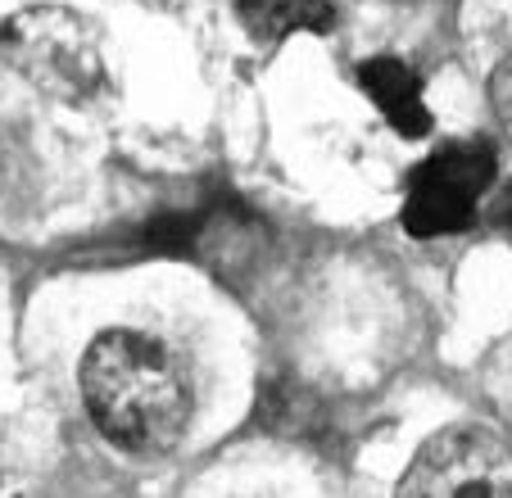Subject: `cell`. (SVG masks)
<instances>
[{
    "label": "cell",
    "instance_id": "cell-1",
    "mask_svg": "<svg viewBox=\"0 0 512 498\" xmlns=\"http://www.w3.org/2000/svg\"><path fill=\"white\" fill-rule=\"evenodd\" d=\"M87 417L114 449L132 458L173 453L191 431V381L173 349L145 331H105L78 367Z\"/></svg>",
    "mask_w": 512,
    "mask_h": 498
},
{
    "label": "cell",
    "instance_id": "cell-2",
    "mask_svg": "<svg viewBox=\"0 0 512 498\" xmlns=\"http://www.w3.org/2000/svg\"><path fill=\"white\" fill-rule=\"evenodd\" d=\"M0 59L64 105H87L109 87L105 32L78 10L64 5H28L0 23Z\"/></svg>",
    "mask_w": 512,
    "mask_h": 498
},
{
    "label": "cell",
    "instance_id": "cell-3",
    "mask_svg": "<svg viewBox=\"0 0 512 498\" xmlns=\"http://www.w3.org/2000/svg\"><path fill=\"white\" fill-rule=\"evenodd\" d=\"M395 498H512V440L481 422L445 426L413 453Z\"/></svg>",
    "mask_w": 512,
    "mask_h": 498
},
{
    "label": "cell",
    "instance_id": "cell-4",
    "mask_svg": "<svg viewBox=\"0 0 512 498\" xmlns=\"http://www.w3.org/2000/svg\"><path fill=\"white\" fill-rule=\"evenodd\" d=\"M499 159L485 141H449L435 154H426L408 177L404 191V227L417 240L458 236L476 222L485 191L494 186Z\"/></svg>",
    "mask_w": 512,
    "mask_h": 498
},
{
    "label": "cell",
    "instance_id": "cell-5",
    "mask_svg": "<svg viewBox=\"0 0 512 498\" xmlns=\"http://www.w3.org/2000/svg\"><path fill=\"white\" fill-rule=\"evenodd\" d=\"M358 82L363 91L372 96V105L381 109L390 127L408 141L431 132V109H426V91H422V77L395 55H377V59H363L358 68Z\"/></svg>",
    "mask_w": 512,
    "mask_h": 498
},
{
    "label": "cell",
    "instance_id": "cell-6",
    "mask_svg": "<svg viewBox=\"0 0 512 498\" xmlns=\"http://www.w3.org/2000/svg\"><path fill=\"white\" fill-rule=\"evenodd\" d=\"M236 14H241L245 32L259 41L331 28V0H236Z\"/></svg>",
    "mask_w": 512,
    "mask_h": 498
},
{
    "label": "cell",
    "instance_id": "cell-7",
    "mask_svg": "<svg viewBox=\"0 0 512 498\" xmlns=\"http://www.w3.org/2000/svg\"><path fill=\"white\" fill-rule=\"evenodd\" d=\"M490 105H494V123H499L503 141L512 145V55L490 77Z\"/></svg>",
    "mask_w": 512,
    "mask_h": 498
},
{
    "label": "cell",
    "instance_id": "cell-8",
    "mask_svg": "<svg viewBox=\"0 0 512 498\" xmlns=\"http://www.w3.org/2000/svg\"><path fill=\"white\" fill-rule=\"evenodd\" d=\"M508 227H512V209H508Z\"/></svg>",
    "mask_w": 512,
    "mask_h": 498
}]
</instances>
